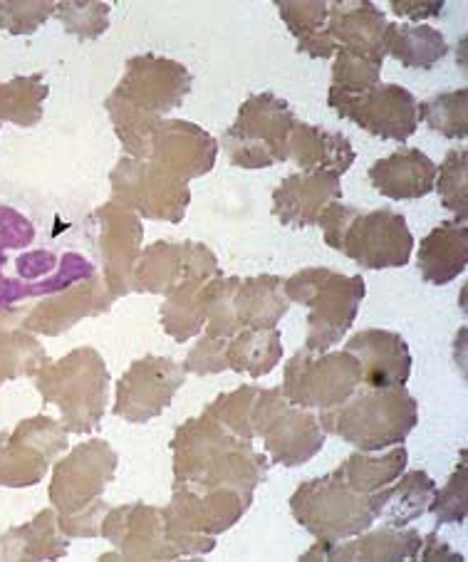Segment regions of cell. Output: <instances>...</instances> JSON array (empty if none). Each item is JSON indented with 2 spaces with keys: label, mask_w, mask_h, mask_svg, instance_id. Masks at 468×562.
<instances>
[{
  "label": "cell",
  "mask_w": 468,
  "mask_h": 562,
  "mask_svg": "<svg viewBox=\"0 0 468 562\" xmlns=\"http://www.w3.org/2000/svg\"><path fill=\"white\" fill-rule=\"evenodd\" d=\"M171 453L174 486L233 488L246 498H253L270 469L268 457L253 449L250 441L223 429L209 414L187 419L174 431Z\"/></svg>",
  "instance_id": "6da1fadb"
},
{
  "label": "cell",
  "mask_w": 468,
  "mask_h": 562,
  "mask_svg": "<svg viewBox=\"0 0 468 562\" xmlns=\"http://www.w3.org/2000/svg\"><path fill=\"white\" fill-rule=\"evenodd\" d=\"M120 457L104 439L82 441L55 463L51 496L57 526L67 538H97L104 513V491L114 481Z\"/></svg>",
  "instance_id": "7a4b0ae2"
},
{
  "label": "cell",
  "mask_w": 468,
  "mask_h": 562,
  "mask_svg": "<svg viewBox=\"0 0 468 562\" xmlns=\"http://www.w3.org/2000/svg\"><path fill=\"white\" fill-rule=\"evenodd\" d=\"M323 431L353 443L357 451H382L406 441L419 422V402L406 386H365L347 396L343 404L320 412Z\"/></svg>",
  "instance_id": "3957f363"
},
{
  "label": "cell",
  "mask_w": 468,
  "mask_h": 562,
  "mask_svg": "<svg viewBox=\"0 0 468 562\" xmlns=\"http://www.w3.org/2000/svg\"><path fill=\"white\" fill-rule=\"evenodd\" d=\"M43 404H57L67 434H92L100 426L110 396V370L94 347H77L63 360L35 372Z\"/></svg>",
  "instance_id": "277c9868"
},
{
  "label": "cell",
  "mask_w": 468,
  "mask_h": 562,
  "mask_svg": "<svg viewBox=\"0 0 468 562\" xmlns=\"http://www.w3.org/2000/svg\"><path fill=\"white\" fill-rule=\"evenodd\" d=\"M286 295L290 303L310 310L305 350L327 352L353 327L359 303L367 295V285L363 276H343L330 268H305L286 280Z\"/></svg>",
  "instance_id": "5b68a950"
},
{
  "label": "cell",
  "mask_w": 468,
  "mask_h": 562,
  "mask_svg": "<svg viewBox=\"0 0 468 562\" xmlns=\"http://www.w3.org/2000/svg\"><path fill=\"white\" fill-rule=\"evenodd\" d=\"M389 496V486L377 493H357L333 471L300 483L290 498L296 520L317 540H345L372 528Z\"/></svg>",
  "instance_id": "8992f818"
},
{
  "label": "cell",
  "mask_w": 468,
  "mask_h": 562,
  "mask_svg": "<svg viewBox=\"0 0 468 562\" xmlns=\"http://www.w3.org/2000/svg\"><path fill=\"white\" fill-rule=\"evenodd\" d=\"M253 498L233 488H189L174 486V496L164 508V532L179 555H209L216 548V536L236 526Z\"/></svg>",
  "instance_id": "52a82bcc"
},
{
  "label": "cell",
  "mask_w": 468,
  "mask_h": 562,
  "mask_svg": "<svg viewBox=\"0 0 468 562\" xmlns=\"http://www.w3.org/2000/svg\"><path fill=\"white\" fill-rule=\"evenodd\" d=\"M296 122V112L278 94H250L241 104L233 127L223 132L219 147L233 167L268 169L288 161V137Z\"/></svg>",
  "instance_id": "ba28073f"
},
{
  "label": "cell",
  "mask_w": 468,
  "mask_h": 562,
  "mask_svg": "<svg viewBox=\"0 0 468 562\" xmlns=\"http://www.w3.org/2000/svg\"><path fill=\"white\" fill-rule=\"evenodd\" d=\"M112 203L149 221L181 223L187 216L189 183L149 159L122 157L110 173Z\"/></svg>",
  "instance_id": "9c48e42d"
},
{
  "label": "cell",
  "mask_w": 468,
  "mask_h": 562,
  "mask_svg": "<svg viewBox=\"0 0 468 562\" xmlns=\"http://www.w3.org/2000/svg\"><path fill=\"white\" fill-rule=\"evenodd\" d=\"M363 384V367L349 352L300 350L286 364L282 394L302 409H333Z\"/></svg>",
  "instance_id": "30bf717a"
},
{
  "label": "cell",
  "mask_w": 468,
  "mask_h": 562,
  "mask_svg": "<svg viewBox=\"0 0 468 562\" xmlns=\"http://www.w3.org/2000/svg\"><path fill=\"white\" fill-rule=\"evenodd\" d=\"M67 446V429L51 416L25 419L11 434L0 431V486H37Z\"/></svg>",
  "instance_id": "8fae6325"
},
{
  "label": "cell",
  "mask_w": 468,
  "mask_h": 562,
  "mask_svg": "<svg viewBox=\"0 0 468 562\" xmlns=\"http://www.w3.org/2000/svg\"><path fill=\"white\" fill-rule=\"evenodd\" d=\"M191 85L193 77L181 63L146 53L126 60L122 80L112 94L146 117L164 120V114L177 110L187 100Z\"/></svg>",
  "instance_id": "7c38bea8"
},
{
  "label": "cell",
  "mask_w": 468,
  "mask_h": 562,
  "mask_svg": "<svg viewBox=\"0 0 468 562\" xmlns=\"http://www.w3.org/2000/svg\"><path fill=\"white\" fill-rule=\"evenodd\" d=\"M337 250L365 270L404 268L412 258L414 236L402 213L392 209L359 211Z\"/></svg>",
  "instance_id": "4fadbf2b"
},
{
  "label": "cell",
  "mask_w": 468,
  "mask_h": 562,
  "mask_svg": "<svg viewBox=\"0 0 468 562\" xmlns=\"http://www.w3.org/2000/svg\"><path fill=\"white\" fill-rule=\"evenodd\" d=\"M187 384V372L169 357H142L116 382L114 416L130 424H146L171 404Z\"/></svg>",
  "instance_id": "5bb4252c"
},
{
  "label": "cell",
  "mask_w": 468,
  "mask_h": 562,
  "mask_svg": "<svg viewBox=\"0 0 468 562\" xmlns=\"http://www.w3.org/2000/svg\"><path fill=\"white\" fill-rule=\"evenodd\" d=\"M223 276L213 250L197 240H156L146 246L134 266V293L169 295L191 278Z\"/></svg>",
  "instance_id": "9a60e30c"
},
{
  "label": "cell",
  "mask_w": 468,
  "mask_h": 562,
  "mask_svg": "<svg viewBox=\"0 0 468 562\" xmlns=\"http://www.w3.org/2000/svg\"><path fill=\"white\" fill-rule=\"evenodd\" d=\"M100 536L110 540L116 552H107L100 560H177L179 550L164 532L161 508L146 503H126L104 513Z\"/></svg>",
  "instance_id": "2e32d148"
},
{
  "label": "cell",
  "mask_w": 468,
  "mask_h": 562,
  "mask_svg": "<svg viewBox=\"0 0 468 562\" xmlns=\"http://www.w3.org/2000/svg\"><path fill=\"white\" fill-rule=\"evenodd\" d=\"M330 106L339 120L355 122L357 127L385 142L404 144L419 124L416 97L402 85H377L365 94L330 102Z\"/></svg>",
  "instance_id": "e0dca14e"
},
{
  "label": "cell",
  "mask_w": 468,
  "mask_h": 562,
  "mask_svg": "<svg viewBox=\"0 0 468 562\" xmlns=\"http://www.w3.org/2000/svg\"><path fill=\"white\" fill-rule=\"evenodd\" d=\"M97 254L102 258L104 283L114 300L134 293V266L142 254L144 226L134 211L116 203H102L94 211Z\"/></svg>",
  "instance_id": "ac0fdd59"
},
{
  "label": "cell",
  "mask_w": 468,
  "mask_h": 562,
  "mask_svg": "<svg viewBox=\"0 0 468 562\" xmlns=\"http://www.w3.org/2000/svg\"><path fill=\"white\" fill-rule=\"evenodd\" d=\"M219 139L187 120H159L149 139V161L181 181H191L216 167Z\"/></svg>",
  "instance_id": "d6986e66"
},
{
  "label": "cell",
  "mask_w": 468,
  "mask_h": 562,
  "mask_svg": "<svg viewBox=\"0 0 468 562\" xmlns=\"http://www.w3.org/2000/svg\"><path fill=\"white\" fill-rule=\"evenodd\" d=\"M112 303L114 297L104 278L94 273L92 278L80 280V283L65 288L60 293H53L51 297H43L41 303L33 305L23 317V329H27L31 335L57 337L85 317L107 313Z\"/></svg>",
  "instance_id": "ffe728a7"
},
{
  "label": "cell",
  "mask_w": 468,
  "mask_h": 562,
  "mask_svg": "<svg viewBox=\"0 0 468 562\" xmlns=\"http://www.w3.org/2000/svg\"><path fill=\"white\" fill-rule=\"evenodd\" d=\"M335 201H343V177L339 173H290L272 191V216L282 226L292 228L317 226L323 211Z\"/></svg>",
  "instance_id": "44dd1931"
},
{
  "label": "cell",
  "mask_w": 468,
  "mask_h": 562,
  "mask_svg": "<svg viewBox=\"0 0 468 562\" xmlns=\"http://www.w3.org/2000/svg\"><path fill=\"white\" fill-rule=\"evenodd\" d=\"M349 352L363 367V384L365 386H404L409 374H412V352H409L406 340L392 329H363L353 335L345 345Z\"/></svg>",
  "instance_id": "7402d4cb"
},
{
  "label": "cell",
  "mask_w": 468,
  "mask_h": 562,
  "mask_svg": "<svg viewBox=\"0 0 468 562\" xmlns=\"http://www.w3.org/2000/svg\"><path fill=\"white\" fill-rule=\"evenodd\" d=\"M387 18L369 0H337L327 8V33L337 50H347L385 63Z\"/></svg>",
  "instance_id": "603a6c76"
},
{
  "label": "cell",
  "mask_w": 468,
  "mask_h": 562,
  "mask_svg": "<svg viewBox=\"0 0 468 562\" xmlns=\"http://www.w3.org/2000/svg\"><path fill=\"white\" fill-rule=\"evenodd\" d=\"M268 457L280 467L296 469L317 457L325 446V431L312 409L288 404L260 434Z\"/></svg>",
  "instance_id": "cb8c5ba5"
},
{
  "label": "cell",
  "mask_w": 468,
  "mask_h": 562,
  "mask_svg": "<svg viewBox=\"0 0 468 562\" xmlns=\"http://www.w3.org/2000/svg\"><path fill=\"white\" fill-rule=\"evenodd\" d=\"M422 536L412 528L382 526L359 532L355 540H317L300 560H416Z\"/></svg>",
  "instance_id": "d4e9b609"
},
{
  "label": "cell",
  "mask_w": 468,
  "mask_h": 562,
  "mask_svg": "<svg viewBox=\"0 0 468 562\" xmlns=\"http://www.w3.org/2000/svg\"><path fill=\"white\" fill-rule=\"evenodd\" d=\"M369 181L392 201H416L434 191L436 164L424 151L402 147L369 167Z\"/></svg>",
  "instance_id": "484cf974"
},
{
  "label": "cell",
  "mask_w": 468,
  "mask_h": 562,
  "mask_svg": "<svg viewBox=\"0 0 468 562\" xmlns=\"http://www.w3.org/2000/svg\"><path fill=\"white\" fill-rule=\"evenodd\" d=\"M288 159L296 161L302 173L333 171L343 177L355 164L357 154L343 132H327L315 124L296 122L288 137Z\"/></svg>",
  "instance_id": "4316f807"
},
{
  "label": "cell",
  "mask_w": 468,
  "mask_h": 562,
  "mask_svg": "<svg viewBox=\"0 0 468 562\" xmlns=\"http://www.w3.org/2000/svg\"><path fill=\"white\" fill-rule=\"evenodd\" d=\"M468 228L458 221H444L419 244L416 268L426 283L446 285L466 270Z\"/></svg>",
  "instance_id": "83f0119b"
},
{
  "label": "cell",
  "mask_w": 468,
  "mask_h": 562,
  "mask_svg": "<svg viewBox=\"0 0 468 562\" xmlns=\"http://www.w3.org/2000/svg\"><path fill=\"white\" fill-rule=\"evenodd\" d=\"M290 310L286 278L256 276L238 280L233 293V315L241 329H272Z\"/></svg>",
  "instance_id": "f1b7e54d"
},
{
  "label": "cell",
  "mask_w": 468,
  "mask_h": 562,
  "mask_svg": "<svg viewBox=\"0 0 468 562\" xmlns=\"http://www.w3.org/2000/svg\"><path fill=\"white\" fill-rule=\"evenodd\" d=\"M70 550V540L57 526L55 508H45L37 516L0 536V558L3 560H57Z\"/></svg>",
  "instance_id": "f546056e"
},
{
  "label": "cell",
  "mask_w": 468,
  "mask_h": 562,
  "mask_svg": "<svg viewBox=\"0 0 468 562\" xmlns=\"http://www.w3.org/2000/svg\"><path fill=\"white\" fill-rule=\"evenodd\" d=\"M27 310H0V384L13 382L18 376H35L45 367L47 352L35 340V335L23 329Z\"/></svg>",
  "instance_id": "4dcf8cb0"
},
{
  "label": "cell",
  "mask_w": 468,
  "mask_h": 562,
  "mask_svg": "<svg viewBox=\"0 0 468 562\" xmlns=\"http://www.w3.org/2000/svg\"><path fill=\"white\" fill-rule=\"evenodd\" d=\"M278 13L288 31L296 35L298 53H305L315 60H330L337 55V45L327 33L325 0H276Z\"/></svg>",
  "instance_id": "1f68e13d"
},
{
  "label": "cell",
  "mask_w": 468,
  "mask_h": 562,
  "mask_svg": "<svg viewBox=\"0 0 468 562\" xmlns=\"http://www.w3.org/2000/svg\"><path fill=\"white\" fill-rule=\"evenodd\" d=\"M406 463L409 453L404 443H397L387 453H379V457H375V451H357L339 463L333 473L357 493H377L392 486L406 471Z\"/></svg>",
  "instance_id": "d6a6232c"
},
{
  "label": "cell",
  "mask_w": 468,
  "mask_h": 562,
  "mask_svg": "<svg viewBox=\"0 0 468 562\" xmlns=\"http://www.w3.org/2000/svg\"><path fill=\"white\" fill-rule=\"evenodd\" d=\"M221 278V276H216ZM213 278H191L187 283L171 290L167 303L161 305L164 333L177 342H189L207 327L209 313V283Z\"/></svg>",
  "instance_id": "836d02e7"
},
{
  "label": "cell",
  "mask_w": 468,
  "mask_h": 562,
  "mask_svg": "<svg viewBox=\"0 0 468 562\" xmlns=\"http://www.w3.org/2000/svg\"><path fill=\"white\" fill-rule=\"evenodd\" d=\"M282 357V340L278 327L272 329H241L226 345L229 370L248 374L250 380L276 370Z\"/></svg>",
  "instance_id": "e575fe53"
},
{
  "label": "cell",
  "mask_w": 468,
  "mask_h": 562,
  "mask_svg": "<svg viewBox=\"0 0 468 562\" xmlns=\"http://www.w3.org/2000/svg\"><path fill=\"white\" fill-rule=\"evenodd\" d=\"M387 55L412 70H428L448 53L446 37L432 25H387Z\"/></svg>",
  "instance_id": "d590c367"
},
{
  "label": "cell",
  "mask_w": 468,
  "mask_h": 562,
  "mask_svg": "<svg viewBox=\"0 0 468 562\" xmlns=\"http://www.w3.org/2000/svg\"><path fill=\"white\" fill-rule=\"evenodd\" d=\"M434 493L436 483L426 471L402 473V476L394 481V486H389V496L382 513H379V518L385 520V526L406 528L409 522L419 520L424 513H428Z\"/></svg>",
  "instance_id": "8d00e7d4"
},
{
  "label": "cell",
  "mask_w": 468,
  "mask_h": 562,
  "mask_svg": "<svg viewBox=\"0 0 468 562\" xmlns=\"http://www.w3.org/2000/svg\"><path fill=\"white\" fill-rule=\"evenodd\" d=\"M51 94L45 75L13 77L0 85V122H11L18 127H35L43 120V102Z\"/></svg>",
  "instance_id": "74e56055"
},
{
  "label": "cell",
  "mask_w": 468,
  "mask_h": 562,
  "mask_svg": "<svg viewBox=\"0 0 468 562\" xmlns=\"http://www.w3.org/2000/svg\"><path fill=\"white\" fill-rule=\"evenodd\" d=\"M382 65L385 63L372 60V57L337 50L335 65H333V85H330V92H327V104L365 94L372 90V87L382 85L379 82V77H382Z\"/></svg>",
  "instance_id": "f35d334b"
},
{
  "label": "cell",
  "mask_w": 468,
  "mask_h": 562,
  "mask_svg": "<svg viewBox=\"0 0 468 562\" xmlns=\"http://www.w3.org/2000/svg\"><path fill=\"white\" fill-rule=\"evenodd\" d=\"M419 120L428 130L438 132L446 139H466L468 134V90L442 92L432 100L419 102Z\"/></svg>",
  "instance_id": "ab89813d"
},
{
  "label": "cell",
  "mask_w": 468,
  "mask_h": 562,
  "mask_svg": "<svg viewBox=\"0 0 468 562\" xmlns=\"http://www.w3.org/2000/svg\"><path fill=\"white\" fill-rule=\"evenodd\" d=\"M434 189L438 191L442 206L446 211L456 213L458 223H466L468 213V151L466 149H452L436 167V181Z\"/></svg>",
  "instance_id": "60d3db41"
},
{
  "label": "cell",
  "mask_w": 468,
  "mask_h": 562,
  "mask_svg": "<svg viewBox=\"0 0 468 562\" xmlns=\"http://www.w3.org/2000/svg\"><path fill=\"white\" fill-rule=\"evenodd\" d=\"M258 392L260 386L243 384L238 390L216 396V400L203 409V414H209L211 419H216L223 429L231 431L233 436H238V439L253 441L256 436H253V429H250V412Z\"/></svg>",
  "instance_id": "b9f144b4"
},
{
  "label": "cell",
  "mask_w": 468,
  "mask_h": 562,
  "mask_svg": "<svg viewBox=\"0 0 468 562\" xmlns=\"http://www.w3.org/2000/svg\"><path fill=\"white\" fill-rule=\"evenodd\" d=\"M110 3L102 0H63L55 3V15L60 18L65 31L80 41H97L110 27Z\"/></svg>",
  "instance_id": "7bdbcfd3"
},
{
  "label": "cell",
  "mask_w": 468,
  "mask_h": 562,
  "mask_svg": "<svg viewBox=\"0 0 468 562\" xmlns=\"http://www.w3.org/2000/svg\"><path fill=\"white\" fill-rule=\"evenodd\" d=\"M241 278H213L209 283V313H207V337H223L231 340L241 333L233 315V293Z\"/></svg>",
  "instance_id": "ee69618b"
},
{
  "label": "cell",
  "mask_w": 468,
  "mask_h": 562,
  "mask_svg": "<svg viewBox=\"0 0 468 562\" xmlns=\"http://www.w3.org/2000/svg\"><path fill=\"white\" fill-rule=\"evenodd\" d=\"M53 15V0H0V31L11 35H33Z\"/></svg>",
  "instance_id": "f6af8a7d"
},
{
  "label": "cell",
  "mask_w": 468,
  "mask_h": 562,
  "mask_svg": "<svg viewBox=\"0 0 468 562\" xmlns=\"http://www.w3.org/2000/svg\"><path fill=\"white\" fill-rule=\"evenodd\" d=\"M468 476H466V451L461 453V463H458L452 479L446 481L442 491L434 493L432 506L428 510L434 513L436 526H446V522H464L466 520V506H468Z\"/></svg>",
  "instance_id": "bcb514c9"
},
{
  "label": "cell",
  "mask_w": 468,
  "mask_h": 562,
  "mask_svg": "<svg viewBox=\"0 0 468 562\" xmlns=\"http://www.w3.org/2000/svg\"><path fill=\"white\" fill-rule=\"evenodd\" d=\"M226 345L229 340L223 337H207L203 335L197 342V347L189 352L187 362H183V372L209 376V374H221L229 370L226 362Z\"/></svg>",
  "instance_id": "7dc6e473"
},
{
  "label": "cell",
  "mask_w": 468,
  "mask_h": 562,
  "mask_svg": "<svg viewBox=\"0 0 468 562\" xmlns=\"http://www.w3.org/2000/svg\"><path fill=\"white\" fill-rule=\"evenodd\" d=\"M35 228L23 213L0 206V263H5V250L33 244Z\"/></svg>",
  "instance_id": "c3c4849f"
},
{
  "label": "cell",
  "mask_w": 468,
  "mask_h": 562,
  "mask_svg": "<svg viewBox=\"0 0 468 562\" xmlns=\"http://www.w3.org/2000/svg\"><path fill=\"white\" fill-rule=\"evenodd\" d=\"M444 0H392L389 8H392L394 15L412 18V21H426V18H434L444 11Z\"/></svg>",
  "instance_id": "681fc988"
},
{
  "label": "cell",
  "mask_w": 468,
  "mask_h": 562,
  "mask_svg": "<svg viewBox=\"0 0 468 562\" xmlns=\"http://www.w3.org/2000/svg\"><path fill=\"white\" fill-rule=\"evenodd\" d=\"M452 560V562H464V555H458L452 548L446 546L442 538H436V532H428L422 538V548L416 552V560Z\"/></svg>",
  "instance_id": "f907efd6"
}]
</instances>
